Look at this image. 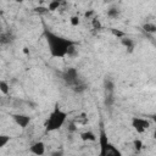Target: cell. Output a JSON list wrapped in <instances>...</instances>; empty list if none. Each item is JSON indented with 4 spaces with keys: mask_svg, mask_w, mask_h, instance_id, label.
Masks as SVG:
<instances>
[{
    "mask_svg": "<svg viewBox=\"0 0 156 156\" xmlns=\"http://www.w3.org/2000/svg\"><path fill=\"white\" fill-rule=\"evenodd\" d=\"M0 91H1V94L2 95H7L9 94V91H10V85H9V83L6 82V80H0Z\"/></svg>",
    "mask_w": 156,
    "mask_h": 156,
    "instance_id": "11",
    "label": "cell"
},
{
    "mask_svg": "<svg viewBox=\"0 0 156 156\" xmlns=\"http://www.w3.org/2000/svg\"><path fill=\"white\" fill-rule=\"evenodd\" d=\"M111 32H112V33H113V34H115L116 37H119L121 39H122V38H124V33H123V32L116 30V29H113V28H111Z\"/></svg>",
    "mask_w": 156,
    "mask_h": 156,
    "instance_id": "20",
    "label": "cell"
},
{
    "mask_svg": "<svg viewBox=\"0 0 156 156\" xmlns=\"http://www.w3.org/2000/svg\"><path fill=\"white\" fill-rule=\"evenodd\" d=\"M132 127L136 133H144L145 130L149 129L150 127V122L146 118H141V117H133L132 118Z\"/></svg>",
    "mask_w": 156,
    "mask_h": 156,
    "instance_id": "5",
    "label": "cell"
},
{
    "mask_svg": "<svg viewBox=\"0 0 156 156\" xmlns=\"http://www.w3.org/2000/svg\"><path fill=\"white\" fill-rule=\"evenodd\" d=\"M99 146H100V152L99 156H122L121 151L112 144L110 143L107 134L104 128L100 129L99 134Z\"/></svg>",
    "mask_w": 156,
    "mask_h": 156,
    "instance_id": "4",
    "label": "cell"
},
{
    "mask_svg": "<svg viewBox=\"0 0 156 156\" xmlns=\"http://www.w3.org/2000/svg\"><path fill=\"white\" fill-rule=\"evenodd\" d=\"M143 29L146 33H155L156 32V24H154V23H145L143 26Z\"/></svg>",
    "mask_w": 156,
    "mask_h": 156,
    "instance_id": "14",
    "label": "cell"
},
{
    "mask_svg": "<svg viewBox=\"0 0 156 156\" xmlns=\"http://www.w3.org/2000/svg\"><path fill=\"white\" fill-rule=\"evenodd\" d=\"M37 13H46V12H49V9L48 7H37L35 10H34Z\"/></svg>",
    "mask_w": 156,
    "mask_h": 156,
    "instance_id": "19",
    "label": "cell"
},
{
    "mask_svg": "<svg viewBox=\"0 0 156 156\" xmlns=\"http://www.w3.org/2000/svg\"><path fill=\"white\" fill-rule=\"evenodd\" d=\"M121 41H122V44L127 48V49H129V51H132L133 49H134V41L132 40V39H128V38H122L121 39Z\"/></svg>",
    "mask_w": 156,
    "mask_h": 156,
    "instance_id": "13",
    "label": "cell"
},
{
    "mask_svg": "<svg viewBox=\"0 0 156 156\" xmlns=\"http://www.w3.org/2000/svg\"><path fill=\"white\" fill-rule=\"evenodd\" d=\"M12 118H13V121L16 122V124L20 126L22 129L27 128V126H28V124L30 123V121H32V117H30V116L21 115V113H15V115H12Z\"/></svg>",
    "mask_w": 156,
    "mask_h": 156,
    "instance_id": "6",
    "label": "cell"
},
{
    "mask_svg": "<svg viewBox=\"0 0 156 156\" xmlns=\"http://www.w3.org/2000/svg\"><path fill=\"white\" fill-rule=\"evenodd\" d=\"M77 128H76V124H74V122H71L69 123V126H68V132H74Z\"/></svg>",
    "mask_w": 156,
    "mask_h": 156,
    "instance_id": "24",
    "label": "cell"
},
{
    "mask_svg": "<svg viewBox=\"0 0 156 156\" xmlns=\"http://www.w3.org/2000/svg\"><path fill=\"white\" fill-rule=\"evenodd\" d=\"M118 15H119V10L118 9H110L108 11H107V16L108 17H111V18H117L118 17Z\"/></svg>",
    "mask_w": 156,
    "mask_h": 156,
    "instance_id": "16",
    "label": "cell"
},
{
    "mask_svg": "<svg viewBox=\"0 0 156 156\" xmlns=\"http://www.w3.org/2000/svg\"><path fill=\"white\" fill-rule=\"evenodd\" d=\"M61 79L67 87H69L76 93H82L87 89V84L79 78V73L74 67H68L61 73Z\"/></svg>",
    "mask_w": 156,
    "mask_h": 156,
    "instance_id": "2",
    "label": "cell"
},
{
    "mask_svg": "<svg viewBox=\"0 0 156 156\" xmlns=\"http://www.w3.org/2000/svg\"><path fill=\"white\" fill-rule=\"evenodd\" d=\"M133 144H134V147H135L136 151H140V150H141V147H143V143H141L139 139H135Z\"/></svg>",
    "mask_w": 156,
    "mask_h": 156,
    "instance_id": "18",
    "label": "cell"
},
{
    "mask_svg": "<svg viewBox=\"0 0 156 156\" xmlns=\"http://www.w3.org/2000/svg\"><path fill=\"white\" fill-rule=\"evenodd\" d=\"M60 5H61L60 1H51V2L49 4L48 9H49V11H55V10H58Z\"/></svg>",
    "mask_w": 156,
    "mask_h": 156,
    "instance_id": "17",
    "label": "cell"
},
{
    "mask_svg": "<svg viewBox=\"0 0 156 156\" xmlns=\"http://www.w3.org/2000/svg\"><path fill=\"white\" fill-rule=\"evenodd\" d=\"M10 140H11V136H10V135H5V134L0 135V147H5L6 144H7Z\"/></svg>",
    "mask_w": 156,
    "mask_h": 156,
    "instance_id": "15",
    "label": "cell"
},
{
    "mask_svg": "<svg viewBox=\"0 0 156 156\" xmlns=\"http://www.w3.org/2000/svg\"><path fill=\"white\" fill-rule=\"evenodd\" d=\"M71 24H72V26H78V24H79V18H78V16L71 17Z\"/></svg>",
    "mask_w": 156,
    "mask_h": 156,
    "instance_id": "21",
    "label": "cell"
},
{
    "mask_svg": "<svg viewBox=\"0 0 156 156\" xmlns=\"http://www.w3.org/2000/svg\"><path fill=\"white\" fill-rule=\"evenodd\" d=\"M44 38L46 40L49 52L52 57H65V56H71L76 52V43L72 41L71 39H67L65 37H61L48 28L44 29Z\"/></svg>",
    "mask_w": 156,
    "mask_h": 156,
    "instance_id": "1",
    "label": "cell"
},
{
    "mask_svg": "<svg viewBox=\"0 0 156 156\" xmlns=\"http://www.w3.org/2000/svg\"><path fill=\"white\" fill-rule=\"evenodd\" d=\"M66 121H67V113L60 108L58 104H55L52 111L49 113L45 121V130L48 133L58 130L66 123Z\"/></svg>",
    "mask_w": 156,
    "mask_h": 156,
    "instance_id": "3",
    "label": "cell"
},
{
    "mask_svg": "<svg viewBox=\"0 0 156 156\" xmlns=\"http://www.w3.org/2000/svg\"><path fill=\"white\" fill-rule=\"evenodd\" d=\"M50 156H63V150L60 149V150H56V151H52L50 154Z\"/></svg>",
    "mask_w": 156,
    "mask_h": 156,
    "instance_id": "22",
    "label": "cell"
},
{
    "mask_svg": "<svg viewBox=\"0 0 156 156\" xmlns=\"http://www.w3.org/2000/svg\"><path fill=\"white\" fill-rule=\"evenodd\" d=\"M93 26H94L96 29H99V28L101 27V24H100L99 20H96V18H93Z\"/></svg>",
    "mask_w": 156,
    "mask_h": 156,
    "instance_id": "23",
    "label": "cell"
},
{
    "mask_svg": "<svg viewBox=\"0 0 156 156\" xmlns=\"http://www.w3.org/2000/svg\"><path fill=\"white\" fill-rule=\"evenodd\" d=\"M104 88H105V93H115V84L111 79H105Z\"/></svg>",
    "mask_w": 156,
    "mask_h": 156,
    "instance_id": "10",
    "label": "cell"
},
{
    "mask_svg": "<svg viewBox=\"0 0 156 156\" xmlns=\"http://www.w3.org/2000/svg\"><path fill=\"white\" fill-rule=\"evenodd\" d=\"M15 39V35L12 34V32H2L0 34V43L1 45H6V44H10L12 43Z\"/></svg>",
    "mask_w": 156,
    "mask_h": 156,
    "instance_id": "8",
    "label": "cell"
},
{
    "mask_svg": "<svg viewBox=\"0 0 156 156\" xmlns=\"http://www.w3.org/2000/svg\"><path fill=\"white\" fill-rule=\"evenodd\" d=\"M151 119L154 121V123H155V132H154V138L156 139V115H152L151 116Z\"/></svg>",
    "mask_w": 156,
    "mask_h": 156,
    "instance_id": "25",
    "label": "cell"
},
{
    "mask_svg": "<svg viewBox=\"0 0 156 156\" xmlns=\"http://www.w3.org/2000/svg\"><path fill=\"white\" fill-rule=\"evenodd\" d=\"M29 151L35 156H43L45 154V144L43 141H35L29 146Z\"/></svg>",
    "mask_w": 156,
    "mask_h": 156,
    "instance_id": "7",
    "label": "cell"
},
{
    "mask_svg": "<svg viewBox=\"0 0 156 156\" xmlns=\"http://www.w3.org/2000/svg\"><path fill=\"white\" fill-rule=\"evenodd\" d=\"M113 93H105V105L106 106H112V104L115 102V98H113Z\"/></svg>",
    "mask_w": 156,
    "mask_h": 156,
    "instance_id": "12",
    "label": "cell"
},
{
    "mask_svg": "<svg viewBox=\"0 0 156 156\" xmlns=\"http://www.w3.org/2000/svg\"><path fill=\"white\" fill-rule=\"evenodd\" d=\"M80 138H82V140H84V141H95V140L98 139L96 135H95L93 132H90V130L82 133V134H80Z\"/></svg>",
    "mask_w": 156,
    "mask_h": 156,
    "instance_id": "9",
    "label": "cell"
}]
</instances>
